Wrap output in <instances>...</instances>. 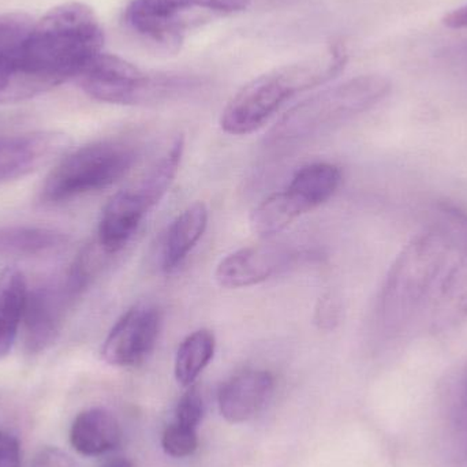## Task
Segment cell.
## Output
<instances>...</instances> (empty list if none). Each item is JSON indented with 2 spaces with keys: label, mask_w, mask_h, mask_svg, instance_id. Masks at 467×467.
<instances>
[{
  "label": "cell",
  "mask_w": 467,
  "mask_h": 467,
  "mask_svg": "<svg viewBox=\"0 0 467 467\" xmlns=\"http://www.w3.org/2000/svg\"><path fill=\"white\" fill-rule=\"evenodd\" d=\"M103 46L93 8L79 2L57 5L0 59V104L29 100L76 79Z\"/></svg>",
  "instance_id": "1"
},
{
  "label": "cell",
  "mask_w": 467,
  "mask_h": 467,
  "mask_svg": "<svg viewBox=\"0 0 467 467\" xmlns=\"http://www.w3.org/2000/svg\"><path fill=\"white\" fill-rule=\"evenodd\" d=\"M348 60L345 44L335 41L310 57L255 77L230 99L222 112L221 128L232 136L254 133L288 100L339 76Z\"/></svg>",
  "instance_id": "2"
},
{
  "label": "cell",
  "mask_w": 467,
  "mask_h": 467,
  "mask_svg": "<svg viewBox=\"0 0 467 467\" xmlns=\"http://www.w3.org/2000/svg\"><path fill=\"white\" fill-rule=\"evenodd\" d=\"M452 242L447 234H417L398 254L387 274L378 302V323L394 334L408 327L430 301L446 271Z\"/></svg>",
  "instance_id": "3"
},
{
  "label": "cell",
  "mask_w": 467,
  "mask_h": 467,
  "mask_svg": "<svg viewBox=\"0 0 467 467\" xmlns=\"http://www.w3.org/2000/svg\"><path fill=\"white\" fill-rule=\"evenodd\" d=\"M392 84L380 74H364L327 88L288 109L266 134L269 148L306 141L369 111L391 92Z\"/></svg>",
  "instance_id": "4"
},
{
  "label": "cell",
  "mask_w": 467,
  "mask_h": 467,
  "mask_svg": "<svg viewBox=\"0 0 467 467\" xmlns=\"http://www.w3.org/2000/svg\"><path fill=\"white\" fill-rule=\"evenodd\" d=\"M79 88L95 100L117 106H150L174 100L199 88L189 74L145 71L117 55L101 52L77 77Z\"/></svg>",
  "instance_id": "5"
},
{
  "label": "cell",
  "mask_w": 467,
  "mask_h": 467,
  "mask_svg": "<svg viewBox=\"0 0 467 467\" xmlns=\"http://www.w3.org/2000/svg\"><path fill=\"white\" fill-rule=\"evenodd\" d=\"M137 156L136 145L126 140L106 139L84 145L57 161L44 182L41 200L57 204L103 191L130 171Z\"/></svg>",
  "instance_id": "6"
},
{
  "label": "cell",
  "mask_w": 467,
  "mask_h": 467,
  "mask_svg": "<svg viewBox=\"0 0 467 467\" xmlns=\"http://www.w3.org/2000/svg\"><path fill=\"white\" fill-rule=\"evenodd\" d=\"M252 0H131L128 26L142 40L177 51L192 30L249 7Z\"/></svg>",
  "instance_id": "7"
},
{
  "label": "cell",
  "mask_w": 467,
  "mask_h": 467,
  "mask_svg": "<svg viewBox=\"0 0 467 467\" xmlns=\"http://www.w3.org/2000/svg\"><path fill=\"white\" fill-rule=\"evenodd\" d=\"M87 288L68 269L62 279L29 290L22 327L25 348L30 354L43 353L57 342L67 313Z\"/></svg>",
  "instance_id": "8"
},
{
  "label": "cell",
  "mask_w": 467,
  "mask_h": 467,
  "mask_svg": "<svg viewBox=\"0 0 467 467\" xmlns=\"http://www.w3.org/2000/svg\"><path fill=\"white\" fill-rule=\"evenodd\" d=\"M161 328V312L153 305L130 307L112 327L101 348V357L112 367H136L148 358Z\"/></svg>",
  "instance_id": "9"
},
{
  "label": "cell",
  "mask_w": 467,
  "mask_h": 467,
  "mask_svg": "<svg viewBox=\"0 0 467 467\" xmlns=\"http://www.w3.org/2000/svg\"><path fill=\"white\" fill-rule=\"evenodd\" d=\"M68 147L70 140L59 131L0 134V185L48 166Z\"/></svg>",
  "instance_id": "10"
},
{
  "label": "cell",
  "mask_w": 467,
  "mask_h": 467,
  "mask_svg": "<svg viewBox=\"0 0 467 467\" xmlns=\"http://www.w3.org/2000/svg\"><path fill=\"white\" fill-rule=\"evenodd\" d=\"M293 247L283 244H260L242 247L219 263L215 279L224 288L260 285L296 263Z\"/></svg>",
  "instance_id": "11"
},
{
  "label": "cell",
  "mask_w": 467,
  "mask_h": 467,
  "mask_svg": "<svg viewBox=\"0 0 467 467\" xmlns=\"http://www.w3.org/2000/svg\"><path fill=\"white\" fill-rule=\"evenodd\" d=\"M274 386V376L266 370H244L233 376L219 389L222 416L232 424L249 421L268 402Z\"/></svg>",
  "instance_id": "12"
},
{
  "label": "cell",
  "mask_w": 467,
  "mask_h": 467,
  "mask_svg": "<svg viewBox=\"0 0 467 467\" xmlns=\"http://www.w3.org/2000/svg\"><path fill=\"white\" fill-rule=\"evenodd\" d=\"M148 211L150 208L133 189L118 192L101 213L96 244L107 255L120 252L136 234Z\"/></svg>",
  "instance_id": "13"
},
{
  "label": "cell",
  "mask_w": 467,
  "mask_h": 467,
  "mask_svg": "<svg viewBox=\"0 0 467 467\" xmlns=\"http://www.w3.org/2000/svg\"><path fill=\"white\" fill-rule=\"evenodd\" d=\"M208 221L207 205L197 202L185 208L170 223L161 247V266L164 272L171 274L182 265L204 235Z\"/></svg>",
  "instance_id": "14"
},
{
  "label": "cell",
  "mask_w": 467,
  "mask_h": 467,
  "mask_svg": "<svg viewBox=\"0 0 467 467\" xmlns=\"http://www.w3.org/2000/svg\"><path fill=\"white\" fill-rule=\"evenodd\" d=\"M428 302L433 329L444 331L467 320V255L446 268Z\"/></svg>",
  "instance_id": "15"
},
{
  "label": "cell",
  "mask_w": 467,
  "mask_h": 467,
  "mask_svg": "<svg viewBox=\"0 0 467 467\" xmlns=\"http://www.w3.org/2000/svg\"><path fill=\"white\" fill-rule=\"evenodd\" d=\"M122 439L119 422L114 414L95 408L82 411L74 420L70 430V443L78 454L99 457L119 446Z\"/></svg>",
  "instance_id": "16"
},
{
  "label": "cell",
  "mask_w": 467,
  "mask_h": 467,
  "mask_svg": "<svg viewBox=\"0 0 467 467\" xmlns=\"http://www.w3.org/2000/svg\"><path fill=\"white\" fill-rule=\"evenodd\" d=\"M340 183L342 171L339 167L318 161L298 170L285 192L305 215L326 204L337 193Z\"/></svg>",
  "instance_id": "17"
},
{
  "label": "cell",
  "mask_w": 467,
  "mask_h": 467,
  "mask_svg": "<svg viewBox=\"0 0 467 467\" xmlns=\"http://www.w3.org/2000/svg\"><path fill=\"white\" fill-rule=\"evenodd\" d=\"M183 150H185V139L180 134L172 139L166 150L150 164L134 188H131L141 197L150 210L161 202L174 183L180 171Z\"/></svg>",
  "instance_id": "18"
},
{
  "label": "cell",
  "mask_w": 467,
  "mask_h": 467,
  "mask_svg": "<svg viewBox=\"0 0 467 467\" xmlns=\"http://www.w3.org/2000/svg\"><path fill=\"white\" fill-rule=\"evenodd\" d=\"M66 241L65 234L46 227H0V260L46 254L62 247Z\"/></svg>",
  "instance_id": "19"
},
{
  "label": "cell",
  "mask_w": 467,
  "mask_h": 467,
  "mask_svg": "<svg viewBox=\"0 0 467 467\" xmlns=\"http://www.w3.org/2000/svg\"><path fill=\"white\" fill-rule=\"evenodd\" d=\"M216 339L210 329H199L189 335L178 348L175 378L183 387L193 386L202 370L215 356Z\"/></svg>",
  "instance_id": "20"
},
{
  "label": "cell",
  "mask_w": 467,
  "mask_h": 467,
  "mask_svg": "<svg viewBox=\"0 0 467 467\" xmlns=\"http://www.w3.org/2000/svg\"><path fill=\"white\" fill-rule=\"evenodd\" d=\"M301 216V210L296 207L287 192H280L266 197L253 210L250 227L255 235L268 239L287 229Z\"/></svg>",
  "instance_id": "21"
},
{
  "label": "cell",
  "mask_w": 467,
  "mask_h": 467,
  "mask_svg": "<svg viewBox=\"0 0 467 467\" xmlns=\"http://www.w3.org/2000/svg\"><path fill=\"white\" fill-rule=\"evenodd\" d=\"M26 277L16 268L0 272V329L18 334L26 306Z\"/></svg>",
  "instance_id": "22"
},
{
  "label": "cell",
  "mask_w": 467,
  "mask_h": 467,
  "mask_svg": "<svg viewBox=\"0 0 467 467\" xmlns=\"http://www.w3.org/2000/svg\"><path fill=\"white\" fill-rule=\"evenodd\" d=\"M161 446L167 454L174 458H185L194 454L199 447L197 430L172 421L161 436Z\"/></svg>",
  "instance_id": "23"
},
{
  "label": "cell",
  "mask_w": 467,
  "mask_h": 467,
  "mask_svg": "<svg viewBox=\"0 0 467 467\" xmlns=\"http://www.w3.org/2000/svg\"><path fill=\"white\" fill-rule=\"evenodd\" d=\"M32 25V18L24 13H8L0 16V59L21 43Z\"/></svg>",
  "instance_id": "24"
},
{
  "label": "cell",
  "mask_w": 467,
  "mask_h": 467,
  "mask_svg": "<svg viewBox=\"0 0 467 467\" xmlns=\"http://www.w3.org/2000/svg\"><path fill=\"white\" fill-rule=\"evenodd\" d=\"M202 414H204V403H202V394L196 387L191 386L178 402L174 421L197 430L202 422Z\"/></svg>",
  "instance_id": "25"
},
{
  "label": "cell",
  "mask_w": 467,
  "mask_h": 467,
  "mask_svg": "<svg viewBox=\"0 0 467 467\" xmlns=\"http://www.w3.org/2000/svg\"><path fill=\"white\" fill-rule=\"evenodd\" d=\"M339 318V306L331 294H324L316 306L315 321L320 328L331 329Z\"/></svg>",
  "instance_id": "26"
},
{
  "label": "cell",
  "mask_w": 467,
  "mask_h": 467,
  "mask_svg": "<svg viewBox=\"0 0 467 467\" xmlns=\"http://www.w3.org/2000/svg\"><path fill=\"white\" fill-rule=\"evenodd\" d=\"M21 447L18 439L0 431V467H19Z\"/></svg>",
  "instance_id": "27"
},
{
  "label": "cell",
  "mask_w": 467,
  "mask_h": 467,
  "mask_svg": "<svg viewBox=\"0 0 467 467\" xmlns=\"http://www.w3.org/2000/svg\"><path fill=\"white\" fill-rule=\"evenodd\" d=\"M443 24L451 29H467V5L454 8L446 14L443 18Z\"/></svg>",
  "instance_id": "28"
},
{
  "label": "cell",
  "mask_w": 467,
  "mask_h": 467,
  "mask_svg": "<svg viewBox=\"0 0 467 467\" xmlns=\"http://www.w3.org/2000/svg\"><path fill=\"white\" fill-rule=\"evenodd\" d=\"M16 335L18 334L0 329V359L5 358L10 353L14 343H16Z\"/></svg>",
  "instance_id": "29"
},
{
  "label": "cell",
  "mask_w": 467,
  "mask_h": 467,
  "mask_svg": "<svg viewBox=\"0 0 467 467\" xmlns=\"http://www.w3.org/2000/svg\"><path fill=\"white\" fill-rule=\"evenodd\" d=\"M444 57H467V41L457 44V46L449 47L444 51Z\"/></svg>",
  "instance_id": "30"
},
{
  "label": "cell",
  "mask_w": 467,
  "mask_h": 467,
  "mask_svg": "<svg viewBox=\"0 0 467 467\" xmlns=\"http://www.w3.org/2000/svg\"><path fill=\"white\" fill-rule=\"evenodd\" d=\"M101 467H133V463L128 458L115 457L106 461Z\"/></svg>",
  "instance_id": "31"
},
{
  "label": "cell",
  "mask_w": 467,
  "mask_h": 467,
  "mask_svg": "<svg viewBox=\"0 0 467 467\" xmlns=\"http://www.w3.org/2000/svg\"><path fill=\"white\" fill-rule=\"evenodd\" d=\"M463 403H465V406L467 408V376L465 380V386H463Z\"/></svg>",
  "instance_id": "32"
}]
</instances>
